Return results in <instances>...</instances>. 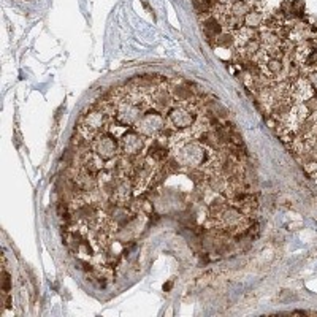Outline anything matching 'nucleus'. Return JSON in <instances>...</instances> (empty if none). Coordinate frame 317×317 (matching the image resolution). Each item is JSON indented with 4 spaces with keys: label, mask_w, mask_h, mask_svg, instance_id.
Wrapping results in <instances>:
<instances>
[{
    "label": "nucleus",
    "mask_w": 317,
    "mask_h": 317,
    "mask_svg": "<svg viewBox=\"0 0 317 317\" xmlns=\"http://www.w3.org/2000/svg\"><path fill=\"white\" fill-rule=\"evenodd\" d=\"M110 114L97 107H92L88 113L83 114L78 122V130L84 134L88 138H95L98 134L103 132V128L108 125Z\"/></svg>",
    "instance_id": "7ed1b4c3"
},
{
    "label": "nucleus",
    "mask_w": 317,
    "mask_h": 317,
    "mask_svg": "<svg viewBox=\"0 0 317 317\" xmlns=\"http://www.w3.org/2000/svg\"><path fill=\"white\" fill-rule=\"evenodd\" d=\"M198 141H200L203 146H206V148H209V149H214V151H218V149L222 148L221 141L218 140V135H216V132L213 130V128H206V130L200 132Z\"/></svg>",
    "instance_id": "ddd939ff"
},
{
    "label": "nucleus",
    "mask_w": 317,
    "mask_h": 317,
    "mask_svg": "<svg viewBox=\"0 0 317 317\" xmlns=\"http://www.w3.org/2000/svg\"><path fill=\"white\" fill-rule=\"evenodd\" d=\"M198 119V113L191 103H181L178 107H171L167 113V122L175 130H187L195 125Z\"/></svg>",
    "instance_id": "20e7f679"
},
{
    "label": "nucleus",
    "mask_w": 317,
    "mask_h": 317,
    "mask_svg": "<svg viewBox=\"0 0 317 317\" xmlns=\"http://www.w3.org/2000/svg\"><path fill=\"white\" fill-rule=\"evenodd\" d=\"M189 179L195 186H200V184H205L206 182V175H205V171L201 170V168H191L189 170Z\"/></svg>",
    "instance_id": "f3484780"
},
{
    "label": "nucleus",
    "mask_w": 317,
    "mask_h": 317,
    "mask_svg": "<svg viewBox=\"0 0 317 317\" xmlns=\"http://www.w3.org/2000/svg\"><path fill=\"white\" fill-rule=\"evenodd\" d=\"M175 157L181 165L189 168H203L208 165V149L198 140L182 143Z\"/></svg>",
    "instance_id": "f257e3e1"
},
{
    "label": "nucleus",
    "mask_w": 317,
    "mask_h": 317,
    "mask_svg": "<svg viewBox=\"0 0 317 317\" xmlns=\"http://www.w3.org/2000/svg\"><path fill=\"white\" fill-rule=\"evenodd\" d=\"M134 89L135 94H132L127 98L122 97L116 103V111H114L116 113L114 118L124 127H134L138 122V119L143 116V103H140V98L137 95L140 88H134Z\"/></svg>",
    "instance_id": "f03ea898"
},
{
    "label": "nucleus",
    "mask_w": 317,
    "mask_h": 317,
    "mask_svg": "<svg viewBox=\"0 0 317 317\" xmlns=\"http://www.w3.org/2000/svg\"><path fill=\"white\" fill-rule=\"evenodd\" d=\"M148 157L152 158L154 162H161L164 164L167 158L170 157V148L165 146L164 143H161L157 138L148 146Z\"/></svg>",
    "instance_id": "9b49d317"
},
{
    "label": "nucleus",
    "mask_w": 317,
    "mask_h": 317,
    "mask_svg": "<svg viewBox=\"0 0 317 317\" xmlns=\"http://www.w3.org/2000/svg\"><path fill=\"white\" fill-rule=\"evenodd\" d=\"M251 10H252V0H233L230 4V13L238 18H244Z\"/></svg>",
    "instance_id": "2eb2a0df"
},
{
    "label": "nucleus",
    "mask_w": 317,
    "mask_h": 317,
    "mask_svg": "<svg viewBox=\"0 0 317 317\" xmlns=\"http://www.w3.org/2000/svg\"><path fill=\"white\" fill-rule=\"evenodd\" d=\"M167 125H168L167 116H164V113L158 111L157 108H152L149 111L143 113V116L138 119V122L134 125V128L138 130L143 137L152 138V137H157L158 132Z\"/></svg>",
    "instance_id": "39448f33"
},
{
    "label": "nucleus",
    "mask_w": 317,
    "mask_h": 317,
    "mask_svg": "<svg viewBox=\"0 0 317 317\" xmlns=\"http://www.w3.org/2000/svg\"><path fill=\"white\" fill-rule=\"evenodd\" d=\"M228 205V200L225 198L224 194H219L218 197H214L211 200V203L208 206V211H209V216L211 218H216V219H219V216L222 214V211L227 208Z\"/></svg>",
    "instance_id": "4468645a"
},
{
    "label": "nucleus",
    "mask_w": 317,
    "mask_h": 317,
    "mask_svg": "<svg viewBox=\"0 0 317 317\" xmlns=\"http://www.w3.org/2000/svg\"><path fill=\"white\" fill-rule=\"evenodd\" d=\"M151 100H152L154 108H157L158 111L170 110L173 102H175V98H173L171 92L167 88H162V86H157V88L152 91Z\"/></svg>",
    "instance_id": "1a4fd4ad"
},
{
    "label": "nucleus",
    "mask_w": 317,
    "mask_h": 317,
    "mask_svg": "<svg viewBox=\"0 0 317 317\" xmlns=\"http://www.w3.org/2000/svg\"><path fill=\"white\" fill-rule=\"evenodd\" d=\"M170 289H171V282H168V284H165V285H164V290H165V292H168Z\"/></svg>",
    "instance_id": "aec40b11"
},
{
    "label": "nucleus",
    "mask_w": 317,
    "mask_h": 317,
    "mask_svg": "<svg viewBox=\"0 0 317 317\" xmlns=\"http://www.w3.org/2000/svg\"><path fill=\"white\" fill-rule=\"evenodd\" d=\"M216 46L235 48V34H232V32H222L218 37V40H216Z\"/></svg>",
    "instance_id": "dca6fc26"
},
{
    "label": "nucleus",
    "mask_w": 317,
    "mask_h": 317,
    "mask_svg": "<svg viewBox=\"0 0 317 317\" xmlns=\"http://www.w3.org/2000/svg\"><path fill=\"white\" fill-rule=\"evenodd\" d=\"M2 290L5 294H10V290H11V278L5 270L2 271Z\"/></svg>",
    "instance_id": "6ab92c4d"
},
{
    "label": "nucleus",
    "mask_w": 317,
    "mask_h": 317,
    "mask_svg": "<svg viewBox=\"0 0 317 317\" xmlns=\"http://www.w3.org/2000/svg\"><path fill=\"white\" fill-rule=\"evenodd\" d=\"M265 11L260 7V2H258L246 16H244V27L249 29H255V31H260L263 27V21H265Z\"/></svg>",
    "instance_id": "9d476101"
},
{
    "label": "nucleus",
    "mask_w": 317,
    "mask_h": 317,
    "mask_svg": "<svg viewBox=\"0 0 317 317\" xmlns=\"http://www.w3.org/2000/svg\"><path fill=\"white\" fill-rule=\"evenodd\" d=\"M305 76L308 78V81L311 83L312 89H314V94L317 95V68H311V70H306Z\"/></svg>",
    "instance_id": "a211bd4d"
},
{
    "label": "nucleus",
    "mask_w": 317,
    "mask_h": 317,
    "mask_svg": "<svg viewBox=\"0 0 317 317\" xmlns=\"http://www.w3.org/2000/svg\"><path fill=\"white\" fill-rule=\"evenodd\" d=\"M92 151L102 158V161L108 162L111 158L118 155L121 151V143L116 140V137H113L110 134H98L92 140Z\"/></svg>",
    "instance_id": "423d86ee"
},
{
    "label": "nucleus",
    "mask_w": 317,
    "mask_h": 317,
    "mask_svg": "<svg viewBox=\"0 0 317 317\" xmlns=\"http://www.w3.org/2000/svg\"><path fill=\"white\" fill-rule=\"evenodd\" d=\"M314 94V89L306 76H300L294 83H290V98L294 103H305Z\"/></svg>",
    "instance_id": "6e6552de"
},
{
    "label": "nucleus",
    "mask_w": 317,
    "mask_h": 317,
    "mask_svg": "<svg viewBox=\"0 0 317 317\" xmlns=\"http://www.w3.org/2000/svg\"><path fill=\"white\" fill-rule=\"evenodd\" d=\"M206 186L214 192L225 194L227 189H228V179L222 175L221 171H213L211 175L206 178Z\"/></svg>",
    "instance_id": "f8f14e48"
},
{
    "label": "nucleus",
    "mask_w": 317,
    "mask_h": 317,
    "mask_svg": "<svg viewBox=\"0 0 317 317\" xmlns=\"http://www.w3.org/2000/svg\"><path fill=\"white\" fill-rule=\"evenodd\" d=\"M119 143H121V152L124 155H128V157L140 155L146 146V137H143L138 130H135V128H130V130L122 134Z\"/></svg>",
    "instance_id": "0eeeda50"
}]
</instances>
